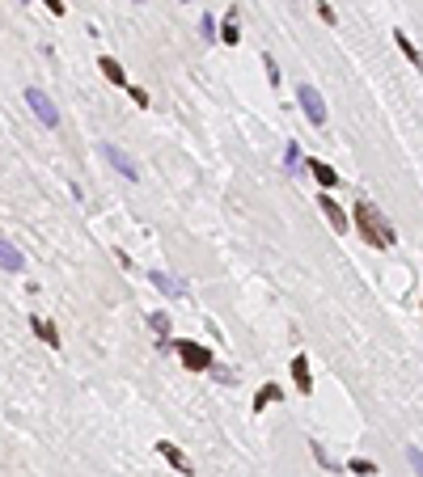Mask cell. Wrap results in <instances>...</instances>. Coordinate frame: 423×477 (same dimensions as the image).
I'll use <instances>...</instances> for the list:
<instances>
[{
	"label": "cell",
	"instance_id": "4fadbf2b",
	"mask_svg": "<svg viewBox=\"0 0 423 477\" xmlns=\"http://www.w3.org/2000/svg\"><path fill=\"white\" fill-rule=\"evenodd\" d=\"M394 42H398V51H402V55L411 60V68H419V72H423V55H419V47L411 42V34H402V30H394Z\"/></svg>",
	"mask_w": 423,
	"mask_h": 477
},
{
	"label": "cell",
	"instance_id": "484cf974",
	"mask_svg": "<svg viewBox=\"0 0 423 477\" xmlns=\"http://www.w3.org/2000/svg\"><path fill=\"white\" fill-rule=\"evenodd\" d=\"M43 5H47V9H51L56 17H64V13H68V5H64V0H43Z\"/></svg>",
	"mask_w": 423,
	"mask_h": 477
},
{
	"label": "cell",
	"instance_id": "7402d4cb",
	"mask_svg": "<svg viewBox=\"0 0 423 477\" xmlns=\"http://www.w3.org/2000/svg\"><path fill=\"white\" fill-rule=\"evenodd\" d=\"M128 93H132V102H136L140 110H148V106H153V97H148V93H144L140 85H128Z\"/></svg>",
	"mask_w": 423,
	"mask_h": 477
},
{
	"label": "cell",
	"instance_id": "9c48e42d",
	"mask_svg": "<svg viewBox=\"0 0 423 477\" xmlns=\"http://www.w3.org/2000/svg\"><path fill=\"white\" fill-rule=\"evenodd\" d=\"M305 169L313 173V182H317L322 190H335V186H339V173H335L326 161H305Z\"/></svg>",
	"mask_w": 423,
	"mask_h": 477
},
{
	"label": "cell",
	"instance_id": "e0dca14e",
	"mask_svg": "<svg viewBox=\"0 0 423 477\" xmlns=\"http://www.w3.org/2000/svg\"><path fill=\"white\" fill-rule=\"evenodd\" d=\"M280 397H284V389H280L276 381H271V385H263V389L254 393V410H267V406H276Z\"/></svg>",
	"mask_w": 423,
	"mask_h": 477
},
{
	"label": "cell",
	"instance_id": "6da1fadb",
	"mask_svg": "<svg viewBox=\"0 0 423 477\" xmlns=\"http://www.w3.org/2000/svg\"><path fill=\"white\" fill-rule=\"evenodd\" d=\"M352 224H356V237H364L372 249H389V245L398 241V237H394V224L377 211V203H368V198H356Z\"/></svg>",
	"mask_w": 423,
	"mask_h": 477
},
{
	"label": "cell",
	"instance_id": "277c9868",
	"mask_svg": "<svg viewBox=\"0 0 423 477\" xmlns=\"http://www.w3.org/2000/svg\"><path fill=\"white\" fill-rule=\"evenodd\" d=\"M102 157H106V161H110V169H119L128 182H140V165L132 161V153H123L119 144H110V140H106V144H102Z\"/></svg>",
	"mask_w": 423,
	"mask_h": 477
},
{
	"label": "cell",
	"instance_id": "30bf717a",
	"mask_svg": "<svg viewBox=\"0 0 423 477\" xmlns=\"http://www.w3.org/2000/svg\"><path fill=\"white\" fill-rule=\"evenodd\" d=\"M292 381L301 393H313V372H309V359L305 355H292Z\"/></svg>",
	"mask_w": 423,
	"mask_h": 477
},
{
	"label": "cell",
	"instance_id": "ba28073f",
	"mask_svg": "<svg viewBox=\"0 0 423 477\" xmlns=\"http://www.w3.org/2000/svg\"><path fill=\"white\" fill-rule=\"evenodd\" d=\"M148 279H153V287H157L161 296H169V300H182V296H186V283L173 279V274H165V270H148Z\"/></svg>",
	"mask_w": 423,
	"mask_h": 477
},
{
	"label": "cell",
	"instance_id": "603a6c76",
	"mask_svg": "<svg viewBox=\"0 0 423 477\" xmlns=\"http://www.w3.org/2000/svg\"><path fill=\"white\" fill-rule=\"evenodd\" d=\"M407 461H411L415 477H423V452H419V448H407Z\"/></svg>",
	"mask_w": 423,
	"mask_h": 477
},
{
	"label": "cell",
	"instance_id": "cb8c5ba5",
	"mask_svg": "<svg viewBox=\"0 0 423 477\" xmlns=\"http://www.w3.org/2000/svg\"><path fill=\"white\" fill-rule=\"evenodd\" d=\"M317 17L326 21V26H335V21H339V13H335V9L326 5V0H317Z\"/></svg>",
	"mask_w": 423,
	"mask_h": 477
},
{
	"label": "cell",
	"instance_id": "d6986e66",
	"mask_svg": "<svg viewBox=\"0 0 423 477\" xmlns=\"http://www.w3.org/2000/svg\"><path fill=\"white\" fill-rule=\"evenodd\" d=\"M347 473H356V477H377V465L364 461V456H360V461L352 456V461H347Z\"/></svg>",
	"mask_w": 423,
	"mask_h": 477
},
{
	"label": "cell",
	"instance_id": "7c38bea8",
	"mask_svg": "<svg viewBox=\"0 0 423 477\" xmlns=\"http://www.w3.org/2000/svg\"><path fill=\"white\" fill-rule=\"evenodd\" d=\"M284 169L292 173V178H296V173H309L305 169V157H301V144H296V140H288V148H284Z\"/></svg>",
	"mask_w": 423,
	"mask_h": 477
},
{
	"label": "cell",
	"instance_id": "7a4b0ae2",
	"mask_svg": "<svg viewBox=\"0 0 423 477\" xmlns=\"http://www.w3.org/2000/svg\"><path fill=\"white\" fill-rule=\"evenodd\" d=\"M21 97H26V106L34 110V118L43 123V127H60V110H56V102H51V97H47L43 89H34V85H30Z\"/></svg>",
	"mask_w": 423,
	"mask_h": 477
},
{
	"label": "cell",
	"instance_id": "2e32d148",
	"mask_svg": "<svg viewBox=\"0 0 423 477\" xmlns=\"http://www.w3.org/2000/svg\"><path fill=\"white\" fill-rule=\"evenodd\" d=\"M30 330H34V334H38V338L47 342V346H51V350L60 346V330H56V325H47L43 317H30Z\"/></svg>",
	"mask_w": 423,
	"mask_h": 477
},
{
	"label": "cell",
	"instance_id": "9a60e30c",
	"mask_svg": "<svg viewBox=\"0 0 423 477\" xmlns=\"http://www.w3.org/2000/svg\"><path fill=\"white\" fill-rule=\"evenodd\" d=\"M220 42H225V47H237V42H241V30H237V9H229V13H225V26H220Z\"/></svg>",
	"mask_w": 423,
	"mask_h": 477
},
{
	"label": "cell",
	"instance_id": "52a82bcc",
	"mask_svg": "<svg viewBox=\"0 0 423 477\" xmlns=\"http://www.w3.org/2000/svg\"><path fill=\"white\" fill-rule=\"evenodd\" d=\"M317 207H322V216L330 220V229H335V233H347V229H352V216H347V211H343V207L335 203V198H330L326 190L317 194Z\"/></svg>",
	"mask_w": 423,
	"mask_h": 477
},
{
	"label": "cell",
	"instance_id": "8992f818",
	"mask_svg": "<svg viewBox=\"0 0 423 477\" xmlns=\"http://www.w3.org/2000/svg\"><path fill=\"white\" fill-rule=\"evenodd\" d=\"M157 456H161L173 473H186V477L195 473V469H191V461H186V452H182L178 443H169V439H157Z\"/></svg>",
	"mask_w": 423,
	"mask_h": 477
},
{
	"label": "cell",
	"instance_id": "44dd1931",
	"mask_svg": "<svg viewBox=\"0 0 423 477\" xmlns=\"http://www.w3.org/2000/svg\"><path fill=\"white\" fill-rule=\"evenodd\" d=\"M199 34H204V42H216V38H220V34H216V17H212V13L199 17Z\"/></svg>",
	"mask_w": 423,
	"mask_h": 477
},
{
	"label": "cell",
	"instance_id": "5bb4252c",
	"mask_svg": "<svg viewBox=\"0 0 423 477\" xmlns=\"http://www.w3.org/2000/svg\"><path fill=\"white\" fill-rule=\"evenodd\" d=\"M0 266H5V274H17L21 270V254L13 241H0Z\"/></svg>",
	"mask_w": 423,
	"mask_h": 477
},
{
	"label": "cell",
	"instance_id": "d4e9b609",
	"mask_svg": "<svg viewBox=\"0 0 423 477\" xmlns=\"http://www.w3.org/2000/svg\"><path fill=\"white\" fill-rule=\"evenodd\" d=\"M263 68H267V81H271V85H280V68H276V60L263 55Z\"/></svg>",
	"mask_w": 423,
	"mask_h": 477
},
{
	"label": "cell",
	"instance_id": "4316f807",
	"mask_svg": "<svg viewBox=\"0 0 423 477\" xmlns=\"http://www.w3.org/2000/svg\"><path fill=\"white\" fill-rule=\"evenodd\" d=\"M132 5H144V0H132Z\"/></svg>",
	"mask_w": 423,
	"mask_h": 477
},
{
	"label": "cell",
	"instance_id": "3957f363",
	"mask_svg": "<svg viewBox=\"0 0 423 477\" xmlns=\"http://www.w3.org/2000/svg\"><path fill=\"white\" fill-rule=\"evenodd\" d=\"M296 102H301V110H305V118L313 123V127L326 123V102H322V93L313 85H296Z\"/></svg>",
	"mask_w": 423,
	"mask_h": 477
},
{
	"label": "cell",
	"instance_id": "5b68a950",
	"mask_svg": "<svg viewBox=\"0 0 423 477\" xmlns=\"http://www.w3.org/2000/svg\"><path fill=\"white\" fill-rule=\"evenodd\" d=\"M178 346V355H182V363L191 368V372H212V350L208 346H199V342H173Z\"/></svg>",
	"mask_w": 423,
	"mask_h": 477
},
{
	"label": "cell",
	"instance_id": "8fae6325",
	"mask_svg": "<svg viewBox=\"0 0 423 477\" xmlns=\"http://www.w3.org/2000/svg\"><path fill=\"white\" fill-rule=\"evenodd\" d=\"M97 68H102V77H106L110 85H119V89H128V72H123V64H119L114 55H102V60H97Z\"/></svg>",
	"mask_w": 423,
	"mask_h": 477
},
{
	"label": "cell",
	"instance_id": "ffe728a7",
	"mask_svg": "<svg viewBox=\"0 0 423 477\" xmlns=\"http://www.w3.org/2000/svg\"><path fill=\"white\" fill-rule=\"evenodd\" d=\"M309 452H313V456H317V465H322V469H330V473H339V465L330 461V452H326V448H322L317 439H309Z\"/></svg>",
	"mask_w": 423,
	"mask_h": 477
},
{
	"label": "cell",
	"instance_id": "ac0fdd59",
	"mask_svg": "<svg viewBox=\"0 0 423 477\" xmlns=\"http://www.w3.org/2000/svg\"><path fill=\"white\" fill-rule=\"evenodd\" d=\"M148 325H153V334L161 338V346H169V334H173V325H169V313H153V317H148Z\"/></svg>",
	"mask_w": 423,
	"mask_h": 477
}]
</instances>
